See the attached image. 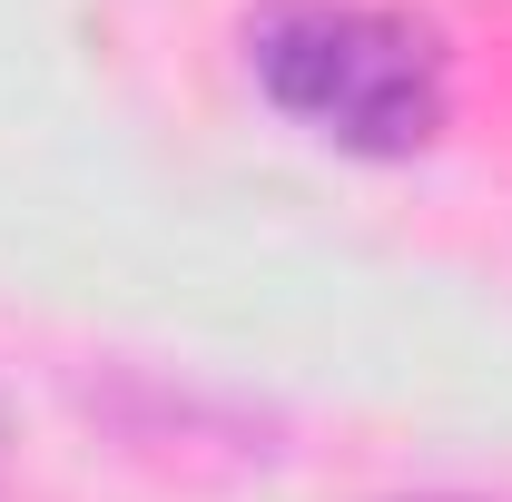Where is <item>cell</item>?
I'll list each match as a JSON object with an SVG mask.
<instances>
[{
  "label": "cell",
  "mask_w": 512,
  "mask_h": 502,
  "mask_svg": "<svg viewBox=\"0 0 512 502\" xmlns=\"http://www.w3.org/2000/svg\"><path fill=\"white\" fill-rule=\"evenodd\" d=\"M237 50L256 99L345 158H424L453 119L444 30L394 0H256Z\"/></svg>",
  "instance_id": "obj_1"
},
{
  "label": "cell",
  "mask_w": 512,
  "mask_h": 502,
  "mask_svg": "<svg viewBox=\"0 0 512 502\" xmlns=\"http://www.w3.org/2000/svg\"><path fill=\"white\" fill-rule=\"evenodd\" d=\"M424 502H473V493H424Z\"/></svg>",
  "instance_id": "obj_2"
},
{
  "label": "cell",
  "mask_w": 512,
  "mask_h": 502,
  "mask_svg": "<svg viewBox=\"0 0 512 502\" xmlns=\"http://www.w3.org/2000/svg\"><path fill=\"white\" fill-rule=\"evenodd\" d=\"M0 453H10V434H0Z\"/></svg>",
  "instance_id": "obj_3"
}]
</instances>
